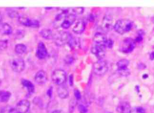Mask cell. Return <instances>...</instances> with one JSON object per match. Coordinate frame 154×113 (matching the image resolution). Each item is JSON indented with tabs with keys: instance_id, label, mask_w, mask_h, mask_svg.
<instances>
[{
	"instance_id": "obj_1",
	"label": "cell",
	"mask_w": 154,
	"mask_h": 113,
	"mask_svg": "<svg viewBox=\"0 0 154 113\" xmlns=\"http://www.w3.org/2000/svg\"><path fill=\"white\" fill-rule=\"evenodd\" d=\"M133 27V23L130 20L122 19L119 20L114 24V30L117 33L123 35L130 31Z\"/></svg>"
},
{
	"instance_id": "obj_2",
	"label": "cell",
	"mask_w": 154,
	"mask_h": 113,
	"mask_svg": "<svg viewBox=\"0 0 154 113\" xmlns=\"http://www.w3.org/2000/svg\"><path fill=\"white\" fill-rule=\"evenodd\" d=\"M71 36L67 32L59 31L54 34L53 39L56 45L62 46L69 43Z\"/></svg>"
},
{
	"instance_id": "obj_3",
	"label": "cell",
	"mask_w": 154,
	"mask_h": 113,
	"mask_svg": "<svg viewBox=\"0 0 154 113\" xmlns=\"http://www.w3.org/2000/svg\"><path fill=\"white\" fill-rule=\"evenodd\" d=\"M136 42L130 37H128L123 39L119 45V50L121 52L125 53H129L132 52L135 49Z\"/></svg>"
},
{
	"instance_id": "obj_4",
	"label": "cell",
	"mask_w": 154,
	"mask_h": 113,
	"mask_svg": "<svg viewBox=\"0 0 154 113\" xmlns=\"http://www.w3.org/2000/svg\"><path fill=\"white\" fill-rule=\"evenodd\" d=\"M52 79L54 83L57 86L64 84L66 80V73L63 69H55L52 74Z\"/></svg>"
},
{
	"instance_id": "obj_5",
	"label": "cell",
	"mask_w": 154,
	"mask_h": 113,
	"mask_svg": "<svg viewBox=\"0 0 154 113\" xmlns=\"http://www.w3.org/2000/svg\"><path fill=\"white\" fill-rule=\"evenodd\" d=\"M94 73L97 75L102 76L106 74L108 69L107 62L105 60H100L94 63L93 67Z\"/></svg>"
},
{
	"instance_id": "obj_6",
	"label": "cell",
	"mask_w": 154,
	"mask_h": 113,
	"mask_svg": "<svg viewBox=\"0 0 154 113\" xmlns=\"http://www.w3.org/2000/svg\"><path fill=\"white\" fill-rule=\"evenodd\" d=\"M19 22L26 27L37 28L40 27V22L35 19H31L26 15H19L18 18Z\"/></svg>"
},
{
	"instance_id": "obj_7",
	"label": "cell",
	"mask_w": 154,
	"mask_h": 113,
	"mask_svg": "<svg viewBox=\"0 0 154 113\" xmlns=\"http://www.w3.org/2000/svg\"><path fill=\"white\" fill-rule=\"evenodd\" d=\"M129 64V61L127 59H121L119 60L116 64L117 72L122 76H126L130 74L129 70L128 67Z\"/></svg>"
},
{
	"instance_id": "obj_8",
	"label": "cell",
	"mask_w": 154,
	"mask_h": 113,
	"mask_svg": "<svg viewBox=\"0 0 154 113\" xmlns=\"http://www.w3.org/2000/svg\"><path fill=\"white\" fill-rule=\"evenodd\" d=\"M11 67L15 73H20L23 72L26 67L25 61L21 58L13 59L10 63Z\"/></svg>"
},
{
	"instance_id": "obj_9",
	"label": "cell",
	"mask_w": 154,
	"mask_h": 113,
	"mask_svg": "<svg viewBox=\"0 0 154 113\" xmlns=\"http://www.w3.org/2000/svg\"><path fill=\"white\" fill-rule=\"evenodd\" d=\"M113 24V18L110 15H106L103 16L102 21L101 27L102 30L105 32H108L111 30L114 26Z\"/></svg>"
},
{
	"instance_id": "obj_10",
	"label": "cell",
	"mask_w": 154,
	"mask_h": 113,
	"mask_svg": "<svg viewBox=\"0 0 154 113\" xmlns=\"http://www.w3.org/2000/svg\"><path fill=\"white\" fill-rule=\"evenodd\" d=\"M106 47L105 46L94 44L91 48V52L98 59L102 60L106 55Z\"/></svg>"
},
{
	"instance_id": "obj_11",
	"label": "cell",
	"mask_w": 154,
	"mask_h": 113,
	"mask_svg": "<svg viewBox=\"0 0 154 113\" xmlns=\"http://www.w3.org/2000/svg\"><path fill=\"white\" fill-rule=\"evenodd\" d=\"M76 18V15L74 13H68L61 24V27L63 29H67L73 24Z\"/></svg>"
},
{
	"instance_id": "obj_12",
	"label": "cell",
	"mask_w": 154,
	"mask_h": 113,
	"mask_svg": "<svg viewBox=\"0 0 154 113\" xmlns=\"http://www.w3.org/2000/svg\"><path fill=\"white\" fill-rule=\"evenodd\" d=\"M30 108V102L26 99L22 100L16 105V111L21 113H26Z\"/></svg>"
},
{
	"instance_id": "obj_13",
	"label": "cell",
	"mask_w": 154,
	"mask_h": 113,
	"mask_svg": "<svg viewBox=\"0 0 154 113\" xmlns=\"http://www.w3.org/2000/svg\"><path fill=\"white\" fill-rule=\"evenodd\" d=\"M48 55V52L45 45L43 42H40L37 46L36 55L38 59L43 60L45 59Z\"/></svg>"
},
{
	"instance_id": "obj_14",
	"label": "cell",
	"mask_w": 154,
	"mask_h": 113,
	"mask_svg": "<svg viewBox=\"0 0 154 113\" xmlns=\"http://www.w3.org/2000/svg\"><path fill=\"white\" fill-rule=\"evenodd\" d=\"M35 81L38 84H44L47 81V75L44 70H39L35 76Z\"/></svg>"
},
{
	"instance_id": "obj_15",
	"label": "cell",
	"mask_w": 154,
	"mask_h": 113,
	"mask_svg": "<svg viewBox=\"0 0 154 113\" xmlns=\"http://www.w3.org/2000/svg\"><path fill=\"white\" fill-rule=\"evenodd\" d=\"M117 113H131V109L130 104L125 101L121 102L116 107Z\"/></svg>"
},
{
	"instance_id": "obj_16",
	"label": "cell",
	"mask_w": 154,
	"mask_h": 113,
	"mask_svg": "<svg viewBox=\"0 0 154 113\" xmlns=\"http://www.w3.org/2000/svg\"><path fill=\"white\" fill-rule=\"evenodd\" d=\"M106 40L107 38L102 33H97L94 36L93 41L94 42V44H96V45L106 46Z\"/></svg>"
},
{
	"instance_id": "obj_17",
	"label": "cell",
	"mask_w": 154,
	"mask_h": 113,
	"mask_svg": "<svg viewBox=\"0 0 154 113\" xmlns=\"http://www.w3.org/2000/svg\"><path fill=\"white\" fill-rule=\"evenodd\" d=\"M85 22L82 20H79L76 22L73 27L72 31L76 34H81L85 31Z\"/></svg>"
},
{
	"instance_id": "obj_18",
	"label": "cell",
	"mask_w": 154,
	"mask_h": 113,
	"mask_svg": "<svg viewBox=\"0 0 154 113\" xmlns=\"http://www.w3.org/2000/svg\"><path fill=\"white\" fill-rule=\"evenodd\" d=\"M57 94L61 99H66L69 95L68 88L64 84L59 86L57 89Z\"/></svg>"
},
{
	"instance_id": "obj_19",
	"label": "cell",
	"mask_w": 154,
	"mask_h": 113,
	"mask_svg": "<svg viewBox=\"0 0 154 113\" xmlns=\"http://www.w3.org/2000/svg\"><path fill=\"white\" fill-rule=\"evenodd\" d=\"M22 84L26 89L29 94H32L35 92V86L31 81L26 79H23L22 80Z\"/></svg>"
},
{
	"instance_id": "obj_20",
	"label": "cell",
	"mask_w": 154,
	"mask_h": 113,
	"mask_svg": "<svg viewBox=\"0 0 154 113\" xmlns=\"http://www.w3.org/2000/svg\"><path fill=\"white\" fill-rule=\"evenodd\" d=\"M13 32V29L9 24L2 23L0 25V33L4 35H10Z\"/></svg>"
},
{
	"instance_id": "obj_21",
	"label": "cell",
	"mask_w": 154,
	"mask_h": 113,
	"mask_svg": "<svg viewBox=\"0 0 154 113\" xmlns=\"http://www.w3.org/2000/svg\"><path fill=\"white\" fill-rule=\"evenodd\" d=\"M11 93L8 91H0V103H6L9 100L11 97Z\"/></svg>"
},
{
	"instance_id": "obj_22",
	"label": "cell",
	"mask_w": 154,
	"mask_h": 113,
	"mask_svg": "<svg viewBox=\"0 0 154 113\" xmlns=\"http://www.w3.org/2000/svg\"><path fill=\"white\" fill-rule=\"evenodd\" d=\"M40 34L42 37L45 39H48V40L53 39L54 34L51 29L48 28L42 29L40 32Z\"/></svg>"
},
{
	"instance_id": "obj_23",
	"label": "cell",
	"mask_w": 154,
	"mask_h": 113,
	"mask_svg": "<svg viewBox=\"0 0 154 113\" xmlns=\"http://www.w3.org/2000/svg\"><path fill=\"white\" fill-rule=\"evenodd\" d=\"M27 47L23 44H18L15 47V51L18 54H23L26 52Z\"/></svg>"
},
{
	"instance_id": "obj_24",
	"label": "cell",
	"mask_w": 154,
	"mask_h": 113,
	"mask_svg": "<svg viewBox=\"0 0 154 113\" xmlns=\"http://www.w3.org/2000/svg\"><path fill=\"white\" fill-rule=\"evenodd\" d=\"M6 12H7V14H8V16H10V18H18L19 16L18 13L14 9L7 8L6 9Z\"/></svg>"
},
{
	"instance_id": "obj_25",
	"label": "cell",
	"mask_w": 154,
	"mask_h": 113,
	"mask_svg": "<svg viewBox=\"0 0 154 113\" xmlns=\"http://www.w3.org/2000/svg\"><path fill=\"white\" fill-rule=\"evenodd\" d=\"M69 46L73 49L76 48L79 46V41L77 38H74L71 36L69 41Z\"/></svg>"
},
{
	"instance_id": "obj_26",
	"label": "cell",
	"mask_w": 154,
	"mask_h": 113,
	"mask_svg": "<svg viewBox=\"0 0 154 113\" xmlns=\"http://www.w3.org/2000/svg\"><path fill=\"white\" fill-rule=\"evenodd\" d=\"M8 41L7 39L0 40V50H5L7 47Z\"/></svg>"
},
{
	"instance_id": "obj_27",
	"label": "cell",
	"mask_w": 154,
	"mask_h": 113,
	"mask_svg": "<svg viewBox=\"0 0 154 113\" xmlns=\"http://www.w3.org/2000/svg\"><path fill=\"white\" fill-rule=\"evenodd\" d=\"M78 110L80 113H87L88 109L85 105L83 104H80L78 106Z\"/></svg>"
},
{
	"instance_id": "obj_28",
	"label": "cell",
	"mask_w": 154,
	"mask_h": 113,
	"mask_svg": "<svg viewBox=\"0 0 154 113\" xmlns=\"http://www.w3.org/2000/svg\"><path fill=\"white\" fill-rule=\"evenodd\" d=\"M138 35L136 37V40H135V41L137 42H140L142 40L143 37L144 36V32L142 30H139L138 31Z\"/></svg>"
},
{
	"instance_id": "obj_29",
	"label": "cell",
	"mask_w": 154,
	"mask_h": 113,
	"mask_svg": "<svg viewBox=\"0 0 154 113\" xmlns=\"http://www.w3.org/2000/svg\"><path fill=\"white\" fill-rule=\"evenodd\" d=\"M113 45H114V42L112 39L110 38L107 39L106 43V48L107 47L108 49H111L113 47Z\"/></svg>"
},
{
	"instance_id": "obj_30",
	"label": "cell",
	"mask_w": 154,
	"mask_h": 113,
	"mask_svg": "<svg viewBox=\"0 0 154 113\" xmlns=\"http://www.w3.org/2000/svg\"><path fill=\"white\" fill-rule=\"evenodd\" d=\"M134 113H145V109L142 107H137L133 110Z\"/></svg>"
},
{
	"instance_id": "obj_31",
	"label": "cell",
	"mask_w": 154,
	"mask_h": 113,
	"mask_svg": "<svg viewBox=\"0 0 154 113\" xmlns=\"http://www.w3.org/2000/svg\"><path fill=\"white\" fill-rule=\"evenodd\" d=\"M74 94H75V97L77 100H79L81 99V94L80 92L78 89H75L74 91Z\"/></svg>"
},
{
	"instance_id": "obj_32",
	"label": "cell",
	"mask_w": 154,
	"mask_h": 113,
	"mask_svg": "<svg viewBox=\"0 0 154 113\" xmlns=\"http://www.w3.org/2000/svg\"><path fill=\"white\" fill-rule=\"evenodd\" d=\"M73 58L71 56H67L66 57V59H65L66 60V63L67 64H71L73 62Z\"/></svg>"
},
{
	"instance_id": "obj_33",
	"label": "cell",
	"mask_w": 154,
	"mask_h": 113,
	"mask_svg": "<svg viewBox=\"0 0 154 113\" xmlns=\"http://www.w3.org/2000/svg\"><path fill=\"white\" fill-rule=\"evenodd\" d=\"M40 101V99L38 98H35V99L33 100V102L36 105H41L42 101L39 102Z\"/></svg>"
},
{
	"instance_id": "obj_34",
	"label": "cell",
	"mask_w": 154,
	"mask_h": 113,
	"mask_svg": "<svg viewBox=\"0 0 154 113\" xmlns=\"http://www.w3.org/2000/svg\"><path fill=\"white\" fill-rule=\"evenodd\" d=\"M74 83V78H73V76L72 74L69 76V84L71 86H72Z\"/></svg>"
},
{
	"instance_id": "obj_35",
	"label": "cell",
	"mask_w": 154,
	"mask_h": 113,
	"mask_svg": "<svg viewBox=\"0 0 154 113\" xmlns=\"http://www.w3.org/2000/svg\"><path fill=\"white\" fill-rule=\"evenodd\" d=\"M47 95L49 97H50L51 98V96H52V88H49V89L48 90L47 92Z\"/></svg>"
},
{
	"instance_id": "obj_36",
	"label": "cell",
	"mask_w": 154,
	"mask_h": 113,
	"mask_svg": "<svg viewBox=\"0 0 154 113\" xmlns=\"http://www.w3.org/2000/svg\"><path fill=\"white\" fill-rule=\"evenodd\" d=\"M150 59L151 60H154V51L152 52L150 55Z\"/></svg>"
},
{
	"instance_id": "obj_37",
	"label": "cell",
	"mask_w": 154,
	"mask_h": 113,
	"mask_svg": "<svg viewBox=\"0 0 154 113\" xmlns=\"http://www.w3.org/2000/svg\"><path fill=\"white\" fill-rule=\"evenodd\" d=\"M52 113H64L62 111L60 110H55L54 111H53Z\"/></svg>"
},
{
	"instance_id": "obj_38",
	"label": "cell",
	"mask_w": 154,
	"mask_h": 113,
	"mask_svg": "<svg viewBox=\"0 0 154 113\" xmlns=\"http://www.w3.org/2000/svg\"><path fill=\"white\" fill-rule=\"evenodd\" d=\"M2 17L1 14H0V25L2 23Z\"/></svg>"
},
{
	"instance_id": "obj_39",
	"label": "cell",
	"mask_w": 154,
	"mask_h": 113,
	"mask_svg": "<svg viewBox=\"0 0 154 113\" xmlns=\"http://www.w3.org/2000/svg\"><path fill=\"white\" fill-rule=\"evenodd\" d=\"M152 22L153 23V24H154V18H152Z\"/></svg>"
},
{
	"instance_id": "obj_40",
	"label": "cell",
	"mask_w": 154,
	"mask_h": 113,
	"mask_svg": "<svg viewBox=\"0 0 154 113\" xmlns=\"http://www.w3.org/2000/svg\"><path fill=\"white\" fill-rule=\"evenodd\" d=\"M111 113V112H107V113Z\"/></svg>"
},
{
	"instance_id": "obj_41",
	"label": "cell",
	"mask_w": 154,
	"mask_h": 113,
	"mask_svg": "<svg viewBox=\"0 0 154 113\" xmlns=\"http://www.w3.org/2000/svg\"><path fill=\"white\" fill-rule=\"evenodd\" d=\"M17 113H19V112H18Z\"/></svg>"
}]
</instances>
